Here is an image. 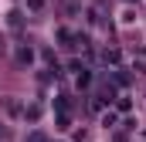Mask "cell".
I'll return each mask as SVG.
<instances>
[{"label":"cell","instance_id":"1","mask_svg":"<svg viewBox=\"0 0 146 142\" xmlns=\"http://www.w3.org/2000/svg\"><path fill=\"white\" fill-rule=\"evenodd\" d=\"M102 61H106V64H115V61H119V54H115V51H106V54H102Z\"/></svg>","mask_w":146,"mask_h":142},{"label":"cell","instance_id":"2","mask_svg":"<svg viewBox=\"0 0 146 142\" xmlns=\"http://www.w3.org/2000/svg\"><path fill=\"white\" fill-rule=\"evenodd\" d=\"M17 58H21V61H31L34 54H31V47H21V51H17Z\"/></svg>","mask_w":146,"mask_h":142},{"label":"cell","instance_id":"4","mask_svg":"<svg viewBox=\"0 0 146 142\" xmlns=\"http://www.w3.org/2000/svg\"><path fill=\"white\" fill-rule=\"evenodd\" d=\"M31 142H44V139H41V135H31Z\"/></svg>","mask_w":146,"mask_h":142},{"label":"cell","instance_id":"3","mask_svg":"<svg viewBox=\"0 0 146 142\" xmlns=\"http://www.w3.org/2000/svg\"><path fill=\"white\" fill-rule=\"evenodd\" d=\"M27 3H31V10H41L44 7V0H27Z\"/></svg>","mask_w":146,"mask_h":142}]
</instances>
